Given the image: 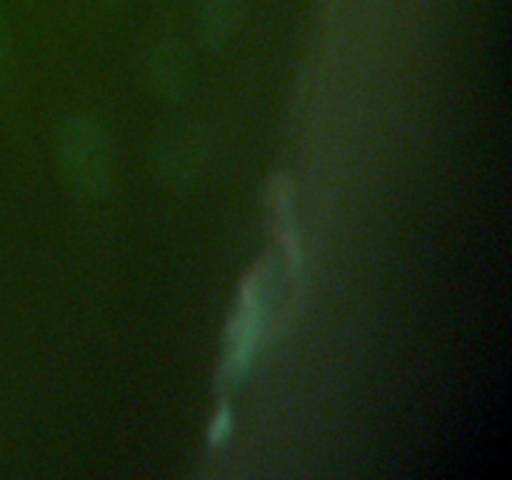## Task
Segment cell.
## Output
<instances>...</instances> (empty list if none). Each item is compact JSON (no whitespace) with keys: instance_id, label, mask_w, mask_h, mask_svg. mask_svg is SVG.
Here are the masks:
<instances>
[{"instance_id":"1","label":"cell","mask_w":512,"mask_h":480,"mask_svg":"<svg viewBox=\"0 0 512 480\" xmlns=\"http://www.w3.org/2000/svg\"><path fill=\"white\" fill-rule=\"evenodd\" d=\"M273 278L275 268H270L268 260H260L240 283L223 338L220 385L225 388L238 385L250 373L263 348L270 325V305H273Z\"/></svg>"},{"instance_id":"2","label":"cell","mask_w":512,"mask_h":480,"mask_svg":"<svg viewBox=\"0 0 512 480\" xmlns=\"http://www.w3.org/2000/svg\"><path fill=\"white\" fill-rule=\"evenodd\" d=\"M58 163L70 188L83 198H103L113 185L110 135L95 115H70L58 133Z\"/></svg>"},{"instance_id":"3","label":"cell","mask_w":512,"mask_h":480,"mask_svg":"<svg viewBox=\"0 0 512 480\" xmlns=\"http://www.w3.org/2000/svg\"><path fill=\"white\" fill-rule=\"evenodd\" d=\"M208 135L195 123H175L155 145V168L163 183L173 188H190L198 183L208 163Z\"/></svg>"},{"instance_id":"4","label":"cell","mask_w":512,"mask_h":480,"mask_svg":"<svg viewBox=\"0 0 512 480\" xmlns=\"http://www.w3.org/2000/svg\"><path fill=\"white\" fill-rule=\"evenodd\" d=\"M268 208L275 225V240H278V255L283 273L290 280H298L303 273L305 253L300 240L298 223H295V188L288 175H275L268 183Z\"/></svg>"},{"instance_id":"5","label":"cell","mask_w":512,"mask_h":480,"mask_svg":"<svg viewBox=\"0 0 512 480\" xmlns=\"http://www.w3.org/2000/svg\"><path fill=\"white\" fill-rule=\"evenodd\" d=\"M195 65L185 43L165 38L148 55V83L160 98L180 100L193 83Z\"/></svg>"},{"instance_id":"6","label":"cell","mask_w":512,"mask_h":480,"mask_svg":"<svg viewBox=\"0 0 512 480\" xmlns=\"http://www.w3.org/2000/svg\"><path fill=\"white\" fill-rule=\"evenodd\" d=\"M195 15L205 48L218 50L228 43L238 23V0H198Z\"/></svg>"},{"instance_id":"7","label":"cell","mask_w":512,"mask_h":480,"mask_svg":"<svg viewBox=\"0 0 512 480\" xmlns=\"http://www.w3.org/2000/svg\"><path fill=\"white\" fill-rule=\"evenodd\" d=\"M235 430V410L228 400L218 405L210 415V423H208V445L210 448H220L230 440Z\"/></svg>"},{"instance_id":"8","label":"cell","mask_w":512,"mask_h":480,"mask_svg":"<svg viewBox=\"0 0 512 480\" xmlns=\"http://www.w3.org/2000/svg\"><path fill=\"white\" fill-rule=\"evenodd\" d=\"M10 55V30H8V20H5L3 8H0V68L5 65Z\"/></svg>"},{"instance_id":"9","label":"cell","mask_w":512,"mask_h":480,"mask_svg":"<svg viewBox=\"0 0 512 480\" xmlns=\"http://www.w3.org/2000/svg\"><path fill=\"white\" fill-rule=\"evenodd\" d=\"M95 3L105 5V8H113V5H118V3H120V0H95Z\"/></svg>"}]
</instances>
